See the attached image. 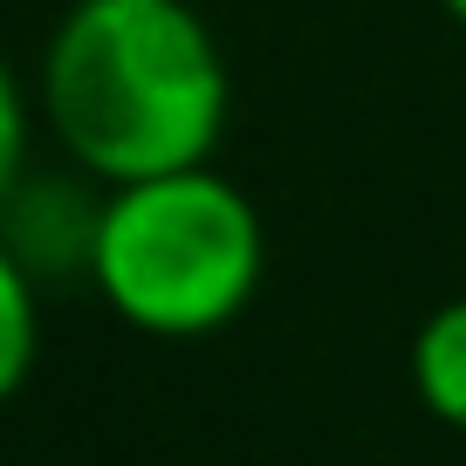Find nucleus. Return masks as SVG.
<instances>
[{"mask_svg": "<svg viewBox=\"0 0 466 466\" xmlns=\"http://www.w3.org/2000/svg\"><path fill=\"white\" fill-rule=\"evenodd\" d=\"M35 268L0 254V398H21L42 357V309H35Z\"/></svg>", "mask_w": 466, "mask_h": 466, "instance_id": "20e7f679", "label": "nucleus"}, {"mask_svg": "<svg viewBox=\"0 0 466 466\" xmlns=\"http://www.w3.org/2000/svg\"><path fill=\"white\" fill-rule=\"evenodd\" d=\"M405 384H411V398H419L425 419L466 439V295L439 302L432 316L411 329Z\"/></svg>", "mask_w": 466, "mask_h": 466, "instance_id": "7ed1b4c3", "label": "nucleus"}, {"mask_svg": "<svg viewBox=\"0 0 466 466\" xmlns=\"http://www.w3.org/2000/svg\"><path fill=\"white\" fill-rule=\"evenodd\" d=\"M439 15H446V21H452V28H460V35H466V0H439Z\"/></svg>", "mask_w": 466, "mask_h": 466, "instance_id": "39448f33", "label": "nucleus"}, {"mask_svg": "<svg viewBox=\"0 0 466 466\" xmlns=\"http://www.w3.org/2000/svg\"><path fill=\"white\" fill-rule=\"evenodd\" d=\"M261 275L268 227L248 192L213 165L110 186L96 199L83 281L137 336H165V343L219 336L254 302Z\"/></svg>", "mask_w": 466, "mask_h": 466, "instance_id": "f03ea898", "label": "nucleus"}, {"mask_svg": "<svg viewBox=\"0 0 466 466\" xmlns=\"http://www.w3.org/2000/svg\"><path fill=\"white\" fill-rule=\"evenodd\" d=\"M56 151L103 192L213 165L227 137V56L186 0H76L35 62Z\"/></svg>", "mask_w": 466, "mask_h": 466, "instance_id": "f257e3e1", "label": "nucleus"}]
</instances>
